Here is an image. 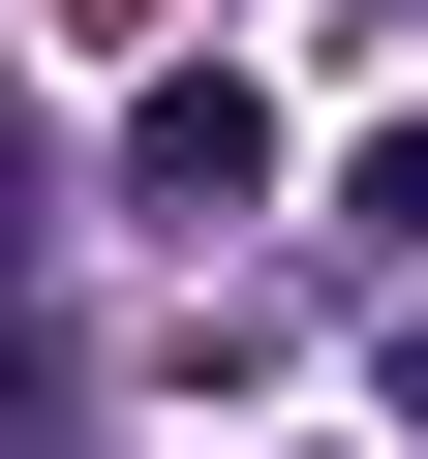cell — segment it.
<instances>
[{
  "label": "cell",
  "mask_w": 428,
  "mask_h": 459,
  "mask_svg": "<svg viewBox=\"0 0 428 459\" xmlns=\"http://www.w3.org/2000/svg\"><path fill=\"white\" fill-rule=\"evenodd\" d=\"M367 398H398V459H428V307H398V368H367Z\"/></svg>",
  "instance_id": "3957f363"
},
{
  "label": "cell",
  "mask_w": 428,
  "mask_h": 459,
  "mask_svg": "<svg viewBox=\"0 0 428 459\" xmlns=\"http://www.w3.org/2000/svg\"><path fill=\"white\" fill-rule=\"evenodd\" d=\"M62 429H92V368H62L31 307H0V459H62Z\"/></svg>",
  "instance_id": "7a4b0ae2"
},
{
  "label": "cell",
  "mask_w": 428,
  "mask_h": 459,
  "mask_svg": "<svg viewBox=\"0 0 428 459\" xmlns=\"http://www.w3.org/2000/svg\"><path fill=\"white\" fill-rule=\"evenodd\" d=\"M123 214H153V246H214V214H276V92H245V62L123 92Z\"/></svg>",
  "instance_id": "6da1fadb"
}]
</instances>
